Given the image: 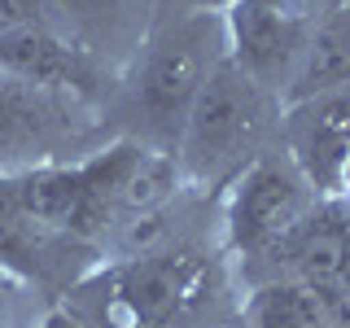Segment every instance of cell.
Masks as SVG:
<instances>
[{
  "label": "cell",
  "instance_id": "cell-1",
  "mask_svg": "<svg viewBox=\"0 0 350 328\" xmlns=\"http://www.w3.org/2000/svg\"><path fill=\"white\" fill-rule=\"evenodd\" d=\"M62 293L88 328H215L232 293V262L219 236L206 245L175 228L140 254L88 267Z\"/></svg>",
  "mask_w": 350,
  "mask_h": 328
},
{
  "label": "cell",
  "instance_id": "cell-2",
  "mask_svg": "<svg viewBox=\"0 0 350 328\" xmlns=\"http://www.w3.org/2000/svg\"><path fill=\"white\" fill-rule=\"evenodd\" d=\"M224 57L228 40L224 18L215 9L162 14L114 83V96H109L114 136H131L149 149L175 153V140L197 92Z\"/></svg>",
  "mask_w": 350,
  "mask_h": 328
},
{
  "label": "cell",
  "instance_id": "cell-3",
  "mask_svg": "<svg viewBox=\"0 0 350 328\" xmlns=\"http://www.w3.org/2000/svg\"><path fill=\"white\" fill-rule=\"evenodd\" d=\"M271 145H280V101L224 57L180 127L175 171L184 193L219 197Z\"/></svg>",
  "mask_w": 350,
  "mask_h": 328
},
{
  "label": "cell",
  "instance_id": "cell-4",
  "mask_svg": "<svg viewBox=\"0 0 350 328\" xmlns=\"http://www.w3.org/2000/svg\"><path fill=\"white\" fill-rule=\"evenodd\" d=\"M320 206L311 180L293 167L280 145H271L219 193V245L241 284L280 280V262L293 236Z\"/></svg>",
  "mask_w": 350,
  "mask_h": 328
},
{
  "label": "cell",
  "instance_id": "cell-5",
  "mask_svg": "<svg viewBox=\"0 0 350 328\" xmlns=\"http://www.w3.org/2000/svg\"><path fill=\"white\" fill-rule=\"evenodd\" d=\"M114 140L105 105L0 74V175L83 162Z\"/></svg>",
  "mask_w": 350,
  "mask_h": 328
},
{
  "label": "cell",
  "instance_id": "cell-6",
  "mask_svg": "<svg viewBox=\"0 0 350 328\" xmlns=\"http://www.w3.org/2000/svg\"><path fill=\"white\" fill-rule=\"evenodd\" d=\"M333 0H232L224 9L228 62L284 105L320 14Z\"/></svg>",
  "mask_w": 350,
  "mask_h": 328
},
{
  "label": "cell",
  "instance_id": "cell-7",
  "mask_svg": "<svg viewBox=\"0 0 350 328\" xmlns=\"http://www.w3.org/2000/svg\"><path fill=\"white\" fill-rule=\"evenodd\" d=\"M280 149L293 158L311 189L333 197L337 171L350 153V83L280 105Z\"/></svg>",
  "mask_w": 350,
  "mask_h": 328
},
{
  "label": "cell",
  "instance_id": "cell-8",
  "mask_svg": "<svg viewBox=\"0 0 350 328\" xmlns=\"http://www.w3.org/2000/svg\"><path fill=\"white\" fill-rule=\"evenodd\" d=\"M158 18L162 0H53L57 31L114 79L140 53Z\"/></svg>",
  "mask_w": 350,
  "mask_h": 328
},
{
  "label": "cell",
  "instance_id": "cell-9",
  "mask_svg": "<svg viewBox=\"0 0 350 328\" xmlns=\"http://www.w3.org/2000/svg\"><path fill=\"white\" fill-rule=\"evenodd\" d=\"M245 328H350V302L342 293H320L298 280L250 284L241 302Z\"/></svg>",
  "mask_w": 350,
  "mask_h": 328
},
{
  "label": "cell",
  "instance_id": "cell-10",
  "mask_svg": "<svg viewBox=\"0 0 350 328\" xmlns=\"http://www.w3.org/2000/svg\"><path fill=\"white\" fill-rule=\"evenodd\" d=\"M342 83H350V0H333L306 40V53L284 101H302V96L328 92Z\"/></svg>",
  "mask_w": 350,
  "mask_h": 328
},
{
  "label": "cell",
  "instance_id": "cell-11",
  "mask_svg": "<svg viewBox=\"0 0 350 328\" xmlns=\"http://www.w3.org/2000/svg\"><path fill=\"white\" fill-rule=\"evenodd\" d=\"M44 306L49 302H40V284L0 267V328H36Z\"/></svg>",
  "mask_w": 350,
  "mask_h": 328
},
{
  "label": "cell",
  "instance_id": "cell-12",
  "mask_svg": "<svg viewBox=\"0 0 350 328\" xmlns=\"http://www.w3.org/2000/svg\"><path fill=\"white\" fill-rule=\"evenodd\" d=\"M18 27H57L53 0H0V36Z\"/></svg>",
  "mask_w": 350,
  "mask_h": 328
},
{
  "label": "cell",
  "instance_id": "cell-13",
  "mask_svg": "<svg viewBox=\"0 0 350 328\" xmlns=\"http://www.w3.org/2000/svg\"><path fill=\"white\" fill-rule=\"evenodd\" d=\"M36 328H88V324H83V320H75V315L66 311L62 302H49V306H44V311H40Z\"/></svg>",
  "mask_w": 350,
  "mask_h": 328
},
{
  "label": "cell",
  "instance_id": "cell-14",
  "mask_svg": "<svg viewBox=\"0 0 350 328\" xmlns=\"http://www.w3.org/2000/svg\"><path fill=\"white\" fill-rule=\"evenodd\" d=\"M189 5H193V9H215V14H224L232 0H189Z\"/></svg>",
  "mask_w": 350,
  "mask_h": 328
},
{
  "label": "cell",
  "instance_id": "cell-15",
  "mask_svg": "<svg viewBox=\"0 0 350 328\" xmlns=\"http://www.w3.org/2000/svg\"><path fill=\"white\" fill-rule=\"evenodd\" d=\"M175 9H193L189 0H162V14H175Z\"/></svg>",
  "mask_w": 350,
  "mask_h": 328
}]
</instances>
